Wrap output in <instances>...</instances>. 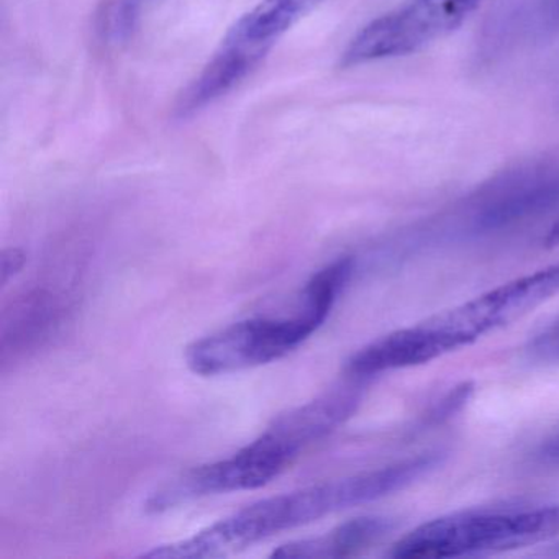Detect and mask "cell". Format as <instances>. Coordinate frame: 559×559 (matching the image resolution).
Wrapping results in <instances>:
<instances>
[{
	"mask_svg": "<svg viewBox=\"0 0 559 559\" xmlns=\"http://www.w3.org/2000/svg\"><path fill=\"white\" fill-rule=\"evenodd\" d=\"M437 464L435 454H418L379 469L258 500L191 538L143 552V558L201 559L231 555L277 533L309 525L330 513L391 496L437 469Z\"/></svg>",
	"mask_w": 559,
	"mask_h": 559,
	"instance_id": "obj_1",
	"label": "cell"
},
{
	"mask_svg": "<svg viewBox=\"0 0 559 559\" xmlns=\"http://www.w3.org/2000/svg\"><path fill=\"white\" fill-rule=\"evenodd\" d=\"M353 270L352 258L333 261L310 277L300 312L281 319H248L204 336L186 349V365L194 374L221 376L284 358L325 323Z\"/></svg>",
	"mask_w": 559,
	"mask_h": 559,
	"instance_id": "obj_2",
	"label": "cell"
},
{
	"mask_svg": "<svg viewBox=\"0 0 559 559\" xmlns=\"http://www.w3.org/2000/svg\"><path fill=\"white\" fill-rule=\"evenodd\" d=\"M559 536V503L479 509L425 522L399 539L394 558H461L535 545Z\"/></svg>",
	"mask_w": 559,
	"mask_h": 559,
	"instance_id": "obj_3",
	"label": "cell"
},
{
	"mask_svg": "<svg viewBox=\"0 0 559 559\" xmlns=\"http://www.w3.org/2000/svg\"><path fill=\"white\" fill-rule=\"evenodd\" d=\"M479 4L480 0H404L349 40L340 67L355 68L418 53L453 34Z\"/></svg>",
	"mask_w": 559,
	"mask_h": 559,
	"instance_id": "obj_4",
	"label": "cell"
},
{
	"mask_svg": "<svg viewBox=\"0 0 559 559\" xmlns=\"http://www.w3.org/2000/svg\"><path fill=\"white\" fill-rule=\"evenodd\" d=\"M299 453L283 435L267 427L234 456L192 467L159 487L146 500V512H166L201 497L260 489L287 469Z\"/></svg>",
	"mask_w": 559,
	"mask_h": 559,
	"instance_id": "obj_5",
	"label": "cell"
},
{
	"mask_svg": "<svg viewBox=\"0 0 559 559\" xmlns=\"http://www.w3.org/2000/svg\"><path fill=\"white\" fill-rule=\"evenodd\" d=\"M558 294L559 263H555L438 313L433 320L457 348H463L486 333L523 319Z\"/></svg>",
	"mask_w": 559,
	"mask_h": 559,
	"instance_id": "obj_6",
	"label": "cell"
},
{
	"mask_svg": "<svg viewBox=\"0 0 559 559\" xmlns=\"http://www.w3.org/2000/svg\"><path fill=\"white\" fill-rule=\"evenodd\" d=\"M559 202V171L546 165L507 173L484 189L476 204V225L496 230L542 214Z\"/></svg>",
	"mask_w": 559,
	"mask_h": 559,
	"instance_id": "obj_7",
	"label": "cell"
},
{
	"mask_svg": "<svg viewBox=\"0 0 559 559\" xmlns=\"http://www.w3.org/2000/svg\"><path fill=\"white\" fill-rule=\"evenodd\" d=\"M450 352H454L450 340L428 319L369 343L349 358L346 372L352 378L366 379L394 369L425 365Z\"/></svg>",
	"mask_w": 559,
	"mask_h": 559,
	"instance_id": "obj_8",
	"label": "cell"
},
{
	"mask_svg": "<svg viewBox=\"0 0 559 559\" xmlns=\"http://www.w3.org/2000/svg\"><path fill=\"white\" fill-rule=\"evenodd\" d=\"M320 2L322 0H261L222 41L261 64L277 40Z\"/></svg>",
	"mask_w": 559,
	"mask_h": 559,
	"instance_id": "obj_9",
	"label": "cell"
},
{
	"mask_svg": "<svg viewBox=\"0 0 559 559\" xmlns=\"http://www.w3.org/2000/svg\"><path fill=\"white\" fill-rule=\"evenodd\" d=\"M394 528V520L388 516H359L325 535L280 546L271 556L283 559L346 558L371 548Z\"/></svg>",
	"mask_w": 559,
	"mask_h": 559,
	"instance_id": "obj_10",
	"label": "cell"
},
{
	"mask_svg": "<svg viewBox=\"0 0 559 559\" xmlns=\"http://www.w3.org/2000/svg\"><path fill=\"white\" fill-rule=\"evenodd\" d=\"M146 0H117L104 15V32L114 40L127 37L135 27Z\"/></svg>",
	"mask_w": 559,
	"mask_h": 559,
	"instance_id": "obj_11",
	"label": "cell"
},
{
	"mask_svg": "<svg viewBox=\"0 0 559 559\" xmlns=\"http://www.w3.org/2000/svg\"><path fill=\"white\" fill-rule=\"evenodd\" d=\"M528 355L539 362H559V320L530 342Z\"/></svg>",
	"mask_w": 559,
	"mask_h": 559,
	"instance_id": "obj_12",
	"label": "cell"
},
{
	"mask_svg": "<svg viewBox=\"0 0 559 559\" xmlns=\"http://www.w3.org/2000/svg\"><path fill=\"white\" fill-rule=\"evenodd\" d=\"M473 391L474 385L471 382H463V384L456 385L450 394L441 399L440 404L435 405L433 411H431L428 417L433 421L447 420V418L457 414L467 404Z\"/></svg>",
	"mask_w": 559,
	"mask_h": 559,
	"instance_id": "obj_13",
	"label": "cell"
},
{
	"mask_svg": "<svg viewBox=\"0 0 559 559\" xmlns=\"http://www.w3.org/2000/svg\"><path fill=\"white\" fill-rule=\"evenodd\" d=\"M25 258L27 257L21 248H9L2 253V258H0L2 260V263H0V274H2L0 283H2V286H5L12 277L17 276L24 270Z\"/></svg>",
	"mask_w": 559,
	"mask_h": 559,
	"instance_id": "obj_14",
	"label": "cell"
},
{
	"mask_svg": "<svg viewBox=\"0 0 559 559\" xmlns=\"http://www.w3.org/2000/svg\"><path fill=\"white\" fill-rule=\"evenodd\" d=\"M545 247H559V218L555 222V224H552V227L549 228L548 235L545 237Z\"/></svg>",
	"mask_w": 559,
	"mask_h": 559,
	"instance_id": "obj_15",
	"label": "cell"
}]
</instances>
